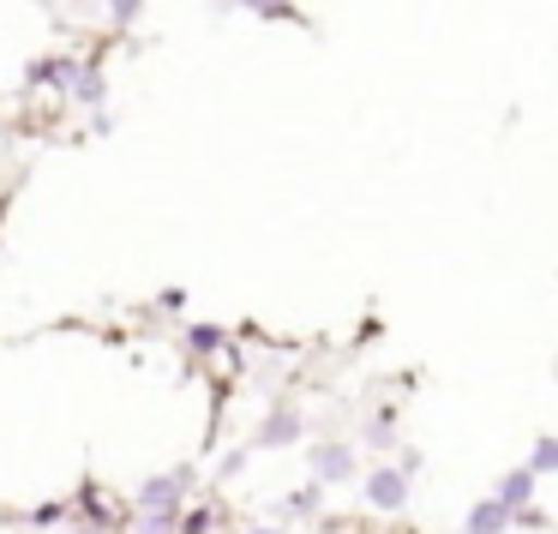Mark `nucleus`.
<instances>
[{
	"label": "nucleus",
	"instance_id": "obj_2",
	"mask_svg": "<svg viewBox=\"0 0 558 534\" xmlns=\"http://www.w3.org/2000/svg\"><path fill=\"white\" fill-rule=\"evenodd\" d=\"M366 505L373 510H402L409 505V469H373L366 474Z\"/></svg>",
	"mask_w": 558,
	"mask_h": 534
},
{
	"label": "nucleus",
	"instance_id": "obj_10",
	"mask_svg": "<svg viewBox=\"0 0 558 534\" xmlns=\"http://www.w3.org/2000/svg\"><path fill=\"white\" fill-rule=\"evenodd\" d=\"M246 13H265V19H282L289 13V0H241Z\"/></svg>",
	"mask_w": 558,
	"mask_h": 534
},
{
	"label": "nucleus",
	"instance_id": "obj_8",
	"mask_svg": "<svg viewBox=\"0 0 558 534\" xmlns=\"http://www.w3.org/2000/svg\"><path fill=\"white\" fill-rule=\"evenodd\" d=\"M529 469H534V474H558V438H534Z\"/></svg>",
	"mask_w": 558,
	"mask_h": 534
},
{
	"label": "nucleus",
	"instance_id": "obj_4",
	"mask_svg": "<svg viewBox=\"0 0 558 534\" xmlns=\"http://www.w3.org/2000/svg\"><path fill=\"white\" fill-rule=\"evenodd\" d=\"M510 529V505L505 498H481V505L469 510V529L462 534H505Z\"/></svg>",
	"mask_w": 558,
	"mask_h": 534
},
{
	"label": "nucleus",
	"instance_id": "obj_1",
	"mask_svg": "<svg viewBox=\"0 0 558 534\" xmlns=\"http://www.w3.org/2000/svg\"><path fill=\"white\" fill-rule=\"evenodd\" d=\"M186 486H193V474H186V469L150 474V481H138V510H174L186 498Z\"/></svg>",
	"mask_w": 558,
	"mask_h": 534
},
{
	"label": "nucleus",
	"instance_id": "obj_7",
	"mask_svg": "<svg viewBox=\"0 0 558 534\" xmlns=\"http://www.w3.org/2000/svg\"><path fill=\"white\" fill-rule=\"evenodd\" d=\"M138 534H186V529H181L174 510H145V517H138Z\"/></svg>",
	"mask_w": 558,
	"mask_h": 534
},
{
	"label": "nucleus",
	"instance_id": "obj_9",
	"mask_svg": "<svg viewBox=\"0 0 558 534\" xmlns=\"http://www.w3.org/2000/svg\"><path fill=\"white\" fill-rule=\"evenodd\" d=\"M366 445L373 450H385V445H397V426H390V414H378L373 426H366Z\"/></svg>",
	"mask_w": 558,
	"mask_h": 534
},
{
	"label": "nucleus",
	"instance_id": "obj_5",
	"mask_svg": "<svg viewBox=\"0 0 558 534\" xmlns=\"http://www.w3.org/2000/svg\"><path fill=\"white\" fill-rule=\"evenodd\" d=\"M294 438H301V414H289V409H277L265 426H258V445L265 450H282V445H294Z\"/></svg>",
	"mask_w": 558,
	"mask_h": 534
},
{
	"label": "nucleus",
	"instance_id": "obj_13",
	"mask_svg": "<svg viewBox=\"0 0 558 534\" xmlns=\"http://www.w3.org/2000/svg\"><path fill=\"white\" fill-rule=\"evenodd\" d=\"M73 534H90V529H73Z\"/></svg>",
	"mask_w": 558,
	"mask_h": 534
},
{
	"label": "nucleus",
	"instance_id": "obj_6",
	"mask_svg": "<svg viewBox=\"0 0 558 534\" xmlns=\"http://www.w3.org/2000/svg\"><path fill=\"white\" fill-rule=\"evenodd\" d=\"M498 498H505L510 510H529V498H534V469H510L505 481H498Z\"/></svg>",
	"mask_w": 558,
	"mask_h": 534
},
{
	"label": "nucleus",
	"instance_id": "obj_11",
	"mask_svg": "<svg viewBox=\"0 0 558 534\" xmlns=\"http://www.w3.org/2000/svg\"><path fill=\"white\" fill-rule=\"evenodd\" d=\"M138 7H145V0H109L114 19H138Z\"/></svg>",
	"mask_w": 558,
	"mask_h": 534
},
{
	"label": "nucleus",
	"instance_id": "obj_12",
	"mask_svg": "<svg viewBox=\"0 0 558 534\" xmlns=\"http://www.w3.org/2000/svg\"><path fill=\"white\" fill-rule=\"evenodd\" d=\"M253 534H282V529H253Z\"/></svg>",
	"mask_w": 558,
	"mask_h": 534
},
{
	"label": "nucleus",
	"instance_id": "obj_3",
	"mask_svg": "<svg viewBox=\"0 0 558 534\" xmlns=\"http://www.w3.org/2000/svg\"><path fill=\"white\" fill-rule=\"evenodd\" d=\"M313 481H318V486L354 481V450H349V445H318V450H313Z\"/></svg>",
	"mask_w": 558,
	"mask_h": 534
}]
</instances>
